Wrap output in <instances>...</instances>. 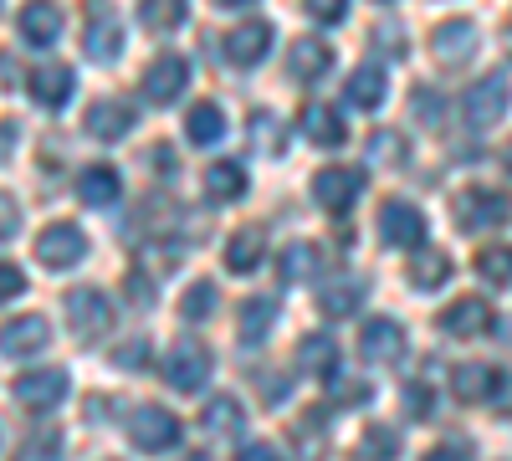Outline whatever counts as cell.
<instances>
[{"label": "cell", "instance_id": "cell-1", "mask_svg": "<svg viewBox=\"0 0 512 461\" xmlns=\"http://www.w3.org/2000/svg\"><path fill=\"white\" fill-rule=\"evenodd\" d=\"M451 216H456L461 231H492V226H502V221L512 216V205H507L502 190L466 185V190H456V200H451Z\"/></svg>", "mask_w": 512, "mask_h": 461}, {"label": "cell", "instance_id": "cell-2", "mask_svg": "<svg viewBox=\"0 0 512 461\" xmlns=\"http://www.w3.org/2000/svg\"><path fill=\"white\" fill-rule=\"evenodd\" d=\"M67 318H72V333L82 344H98L103 333L113 328V303L103 298L98 287H67Z\"/></svg>", "mask_w": 512, "mask_h": 461}, {"label": "cell", "instance_id": "cell-3", "mask_svg": "<svg viewBox=\"0 0 512 461\" xmlns=\"http://www.w3.org/2000/svg\"><path fill=\"white\" fill-rule=\"evenodd\" d=\"M128 436H134L139 451L164 456V451H175V446H180V421H175V415H169L164 405H144V410L128 415Z\"/></svg>", "mask_w": 512, "mask_h": 461}, {"label": "cell", "instance_id": "cell-4", "mask_svg": "<svg viewBox=\"0 0 512 461\" xmlns=\"http://www.w3.org/2000/svg\"><path fill=\"white\" fill-rule=\"evenodd\" d=\"M210 369H216V359H210V349H200V344H190V339H180L175 349L164 354V380L175 385V390H205V380H210Z\"/></svg>", "mask_w": 512, "mask_h": 461}, {"label": "cell", "instance_id": "cell-5", "mask_svg": "<svg viewBox=\"0 0 512 461\" xmlns=\"http://www.w3.org/2000/svg\"><path fill=\"white\" fill-rule=\"evenodd\" d=\"M359 190H364V170H359V164H328V170L313 180L318 205H323V211H333V216H344L349 205L359 200Z\"/></svg>", "mask_w": 512, "mask_h": 461}, {"label": "cell", "instance_id": "cell-6", "mask_svg": "<svg viewBox=\"0 0 512 461\" xmlns=\"http://www.w3.org/2000/svg\"><path fill=\"white\" fill-rule=\"evenodd\" d=\"M461 108H466V123H472V129H492V123L507 113V77H502V72L477 77L472 88H466Z\"/></svg>", "mask_w": 512, "mask_h": 461}, {"label": "cell", "instance_id": "cell-7", "mask_svg": "<svg viewBox=\"0 0 512 461\" xmlns=\"http://www.w3.org/2000/svg\"><path fill=\"white\" fill-rule=\"evenodd\" d=\"M379 236L390 241V246L420 251V241H425V216L415 211V205H405V200H384V205H379Z\"/></svg>", "mask_w": 512, "mask_h": 461}, {"label": "cell", "instance_id": "cell-8", "mask_svg": "<svg viewBox=\"0 0 512 461\" xmlns=\"http://www.w3.org/2000/svg\"><path fill=\"white\" fill-rule=\"evenodd\" d=\"M405 354V328L395 318H369L359 328V359L364 364H395Z\"/></svg>", "mask_w": 512, "mask_h": 461}, {"label": "cell", "instance_id": "cell-9", "mask_svg": "<svg viewBox=\"0 0 512 461\" xmlns=\"http://www.w3.org/2000/svg\"><path fill=\"white\" fill-rule=\"evenodd\" d=\"M47 344H52V328H47V318H36V313H21V318H11L6 328H0V354L6 359H31Z\"/></svg>", "mask_w": 512, "mask_h": 461}, {"label": "cell", "instance_id": "cell-10", "mask_svg": "<svg viewBox=\"0 0 512 461\" xmlns=\"http://www.w3.org/2000/svg\"><path fill=\"white\" fill-rule=\"evenodd\" d=\"M82 251H88V241H82V231L67 226V221H57L36 236V262L41 267H72V262H82Z\"/></svg>", "mask_w": 512, "mask_h": 461}, {"label": "cell", "instance_id": "cell-11", "mask_svg": "<svg viewBox=\"0 0 512 461\" xmlns=\"http://www.w3.org/2000/svg\"><path fill=\"white\" fill-rule=\"evenodd\" d=\"M16 400L26 410H52L67 400V369H31L16 380Z\"/></svg>", "mask_w": 512, "mask_h": 461}, {"label": "cell", "instance_id": "cell-12", "mask_svg": "<svg viewBox=\"0 0 512 461\" xmlns=\"http://www.w3.org/2000/svg\"><path fill=\"white\" fill-rule=\"evenodd\" d=\"M185 82H190L185 57H154L149 72H144V98L149 103H175L185 93Z\"/></svg>", "mask_w": 512, "mask_h": 461}, {"label": "cell", "instance_id": "cell-13", "mask_svg": "<svg viewBox=\"0 0 512 461\" xmlns=\"http://www.w3.org/2000/svg\"><path fill=\"white\" fill-rule=\"evenodd\" d=\"M57 36H62V6L57 0H26L21 6V41H31V47H52Z\"/></svg>", "mask_w": 512, "mask_h": 461}, {"label": "cell", "instance_id": "cell-14", "mask_svg": "<svg viewBox=\"0 0 512 461\" xmlns=\"http://www.w3.org/2000/svg\"><path fill=\"white\" fill-rule=\"evenodd\" d=\"M267 47H272V21H246V26H236V31L226 36L231 67H256V62L267 57Z\"/></svg>", "mask_w": 512, "mask_h": 461}, {"label": "cell", "instance_id": "cell-15", "mask_svg": "<svg viewBox=\"0 0 512 461\" xmlns=\"http://www.w3.org/2000/svg\"><path fill=\"white\" fill-rule=\"evenodd\" d=\"M477 41H482L477 21H446V26H436L431 47H436V57H441V62H451V67H456V62H472Z\"/></svg>", "mask_w": 512, "mask_h": 461}, {"label": "cell", "instance_id": "cell-16", "mask_svg": "<svg viewBox=\"0 0 512 461\" xmlns=\"http://www.w3.org/2000/svg\"><path fill=\"white\" fill-rule=\"evenodd\" d=\"M441 328L451 333V339H482V333L492 328V308L482 298H461L441 313Z\"/></svg>", "mask_w": 512, "mask_h": 461}, {"label": "cell", "instance_id": "cell-17", "mask_svg": "<svg viewBox=\"0 0 512 461\" xmlns=\"http://www.w3.org/2000/svg\"><path fill=\"white\" fill-rule=\"evenodd\" d=\"M328 67H333V52H328V41H318V36H303V41H292V47H287V72L297 82H313Z\"/></svg>", "mask_w": 512, "mask_h": 461}, {"label": "cell", "instance_id": "cell-18", "mask_svg": "<svg viewBox=\"0 0 512 461\" xmlns=\"http://www.w3.org/2000/svg\"><path fill=\"white\" fill-rule=\"evenodd\" d=\"M359 303H364V282H359V277H344V272L328 277L323 292H318V308H323L328 318H354Z\"/></svg>", "mask_w": 512, "mask_h": 461}, {"label": "cell", "instance_id": "cell-19", "mask_svg": "<svg viewBox=\"0 0 512 461\" xmlns=\"http://www.w3.org/2000/svg\"><path fill=\"white\" fill-rule=\"evenodd\" d=\"M31 98H36L41 108H62V103L72 98V67L41 62V67L31 72Z\"/></svg>", "mask_w": 512, "mask_h": 461}, {"label": "cell", "instance_id": "cell-20", "mask_svg": "<svg viewBox=\"0 0 512 461\" xmlns=\"http://www.w3.org/2000/svg\"><path fill=\"white\" fill-rule=\"evenodd\" d=\"M451 390H456L461 400H492V395L502 390V374H497L492 364H456V369H451Z\"/></svg>", "mask_w": 512, "mask_h": 461}, {"label": "cell", "instance_id": "cell-21", "mask_svg": "<svg viewBox=\"0 0 512 461\" xmlns=\"http://www.w3.org/2000/svg\"><path fill=\"white\" fill-rule=\"evenodd\" d=\"M200 426H205V436H236L246 426V405L236 395H210L200 410Z\"/></svg>", "mask_w": 512, "mask_h": 461}, {"label": "cell", "instance_id": "cell-22", "mask_svg": "<svg viewBox=\"0 0 512 461\" xmlns=\"http://www.w3.org/2000/svg\"><path fill=\"white\" fill-rule=\"evenodd\" d=\"M267 257V231L262 226H241L231 241H226V267L231 272H256V262H262Z\"/></svg>", "mask_w": 512, "mask_h": 461}, {"label": "cell", "instance_id": "cell-23", "mask_svg": "<svg viewBox=\"0 0 512 461\" xmlns=\"http://www.w3.org/2000/svg\"><path fill=\"white\" fill-rule=\"evenodd\" d=\"M128 129H134V108H128V103L103 98V103L88 108V134L93 139H123Z\"/></svg>", "mask_w": 512, "mask_h": 461}, {"label": "cell", "instance_id": "cell-24", "mask_svg": "<svg viewBox=\"0 0 512 461\" xmlns=\"http://www.w3.org/2000/svg\"><path fill=\"white\" fill-rule=\"evenodd\" d=\"M297 364H303L308 374H313V380H333V374H338V344L333 339H323V333H308V339L303 344H297Z\"/></svg>", "mask_w": 512, "mask_h": 461}, {"label": "cell", "instance_id": "cell-25", "mask_svg": "<svg viewBox=\"0 0 512 461\" xmlns=\"http://www.w3.org/2000/svg\"><path fill=\"white\" fill-rule=\"evenodd\" d=\"M410 287H420V292H431V287H441L446 277H451V257L446 251H436V246H420L415 257H410Z\"/></svg>", "mask_w": 512, "mask_h": 461}, {"label": "cell", "instance_id": "cell-26", "mask_svg": "<svg viewBox=\"0 0 512 461\" xmlns=\"http://www.w3.org/2000/svg\"><path fill=\"white\" fill-rule=\"evenodd\" d=\"M303 134H308L313 144L333 149V144H344V118H338L328 103H308V108H303Z\"/></svg>", "mask_w": 512, "mask_h": 461}, {"label": "cell", "instance_id": "cell-27", "mask_svg": "<svg viewBox=\"0 0 512 461\" xmlns=\"http://www.w3.org/2000/svg\"><path fill=\"white\" fill-rule=\"evenodd\" d=\"M82 52H88L93 62H113L123 52V26L108 21V16H98L88 31H82Z\"/></svg>", "mask_w": 512, "mask_h": 461}, {"label": "cell", "instance_id": "cell-28", "mask_svg": "<svg viewBox=\"0 0 512 461\" xmlns=\"http://www.w3.org/2000/svg\"><path fill=\"white\" fill-rule=\"evenodd\" d=\"M344 98H349V108H379L384 103V67H359L354 77H349V88H344Z\"/></svg>", "mask_w": 512, "mask_h": 461}, {"label": "cell", "instance_id": "cell-29", "mask_svg": "<svg viewBox=\"0 0 512 461\" xmlns=\"http://www.w3.org/2000/svg\"><path fill=\"white\" fill-rule=\"evenodd\" d=\"M113 195H118V170H113V164H93V170H82V180H77V200L82 205H113Z\"/></svg>", "mask_w": 512, "mask_h": 461}, {"label": "cell", "instance_id": "cell-30", "mask_svg": "<svg viewBox=\"0 0 512 461\" xmlns=\"http://www.w3.org/2000/svg\"><path fill=\"white\" fill-rule=\"evenodd\" d=\"M272 328H277V303H272V298L241 303V344H262Z\"/></svg>", "mask_w": 512, "mask_h": 461}, {"label": "cell", "instance_id": "cell-31", "mask_svg": "<svg viewBox=\"0 0 512 461\" xmlns=\"http://www.w3.org/2000/svg\"><path fill=\"white\" fill-rule=\"evenodd\" d=\"M246 134H251V144L262 149V154H282L287 149V123L272 113V108H262V113H251V123H246Z\"/></svg>", "mask_w": 512, "mask_h": 461}, {"label": "cell", "instance_id": "cell-32", "mask_svg": "<svg viewBox=\"0 0 512 461\" xmlns=\"http://www.w3.org/2000/svg\"><path fill=\"white\" fill-rule=\"evenodd\" d=\"M246 190V170H241V164H231V159H221V164H210V170H205V195L210 200H236Z\"/></svg>", "mask_w": 512, "mask_h": 461}, {"label": "cell", "instance_id": "cell-33", "mask_svg": "<svg viewBox=\"0 0 512 461\" xmlns=\"http://www.w3.org/2000/svg\"><path fill=\"white\" fill-rule=\"evenodd\" d=\"M185 134H190V144H216L226 134V113L216 103H195L185 118Z\"/></svg>", "mask_w": 512, "mask_h": 461}, {"label": "cell", "instance_id": "cell-34", "mask_svg": "<svg viewBox=\"0 0 512 461\" xmlns=\"http://www.w3.org/2000/svg\"><path fill=\"white\" fill-rule=\"evenodd\" d=\"M313 267H318V246H308V241H292L282 257H277V277L282 282H308Z\"/></svg>", "mask_w": 512, "mask_h": 461}, {"label": "cell", "instance_id": "cell-35", "mask_svg": "<svg viewBox=\"0 0 512 461\" xmlns=\"http://www.w3.org/2000/svg\"><path fill=\"white\" fill-rule=\"evenodd\" d=\"M477 277L492 282V287H507L512 282V246H482L477 251Z\"/></svg>", "mask_w": 512, "mask_h": 461}, {"label": "cell", "instance_id": "cell-36", "mask_svg": "<svg viewBox=\"0 0 512 461\" xmlns=\"http://www.w3.org/2000/svg\"><path fill=\"white\" fill-rule=\"evenodd\" d=\"M139 21L149 31H175L185 21V0H139Z\"/></svg>", "mask_w": 512, "mask_h": 461}, {"label": "cell", "instance_id": "cell-37", "mask_svg": "<svg viewBox=\"0 0 512 461\" xmlns=\"http://www.w3.org/2000/svg\"><path fill=\"white\" fill-rule=\"evenodd\" d=\"M359 456H364V461H395V456H400V436H395L390 426H369L364 441H359Z\"/></svg>", "mask_w": 512, "mask_h": 461}, {"label": "cell", "instance_id": "cell-38", "mask_svg": "<svg viewBox=\"0 0 512 461\" xmlns=\"http://www.w3.org/2000/svg\"><path fill=\"white\" fill-rule=\"evenodd\" d=\"M216 303H221V292L210 287V282H195V287L185 292V298H180V313H185L190 323H205L210 313H216Z\"/></svg>", "mask_w": 512, "mask_h": 461}, {"label": "cell", "instance_id": "cell-39", "mask_svg": "<svg viewBox=\"0 0 512 461\" xmlns=\"http://www.w3.org/2000/svg\"><path fill=\"white\" fill-rule=\"evenodd\" d=\"M369 159H374V164H400V134L379 129V134L369 139Z\"/></svg>", "mask_w": 512, "mask_h": 461}, {"label": "cell", "instance_id": "cell-40", "mask_svg": "<svg viewBox=\"0 0 512 461\" xmlns=\"http://www.w3.org/2000/svg\"><path fill=\"white\" fill-rule=\"evenodd\" d=\"M431 410H436L431 390H425V385H405V415H410V421H425Z\"/></svg>", "mask_w": 512, "mask_h": 461}, {"label": "cell", "instance_id": "cell-41", "mask_svg": "<svg viewBox=\"0 0 512 461\" xmlns=\"http://www.w3.org/2000/svg\"><path fill=\"white\" fill-rule=\"evenodd\" d=\"M26 292V277H21V267H11V262H0V303H11V298H21Z\"/></svg>", "mask_w": 512, "mask_h": 461}, {"label": "cell", "instance_id": "cell-42", "mask_svg": "<svg viewBox=\"0 0 512 461\" xmlns=\"http://www.w3.org/2000/svg\"><path fill=\"white\" fill-rule=\"evenodd\" d=\"M21 231V205L11 195H0V241H11Z\"/></svg>", "mask_w": 512, "mask_h": 461}, {"label": "cell", "instance_id": "cell-43", "mask_svg": "<svg viewBox=\"0 0 512 461\" xmlns=\"http://www.w3.org/2000/svg\"><path fill=\"white\" fill-rule=\"evenodd\" d=\"M344 11H349V0H308V16H313V21H323V26H333Z\"/></svg>", "mask_w": 512, "mask_h": 461}, {"label": "cell", "instance_id": "cell-44", "mask_svg": "<svg viewBox=\"0 0 512 461\" xmlns=\"http://www.w3.org/2000/svg\"><path fill=\"white\" fill-rule=\"evenodd\" d=\"M144 354H149V344H144V339H128V344L113 354V364H118V369H144Z\"/></svg>", "mask_w": 512, "mask_h": 461}, {"label": "cell", "instance_id": "cell-45", "mask_svg": "<svg viewBox=\"0 0 512 461\" xmlns=\"http://www.w3.org/2000/svg\"><path fill=\"white\" fill-rule=\"evenodd\" d=\"M441 98L431 93V88H415V113H420V123H441Z\"/></svg>", "mask_w": 512, "mask_h": 461}, {"label": "cell", "instance_id": "cell-46", "mask_svg": "<svg viewBox=\"0 0 512 461\" xmlns=\"http://www.w3.org/2000/svg\"><path fill=\"white\" fill-rule=\"evenodd\" d=\"M236 461H282V456H277L267 441H251V446H241V451H236Z\"/></svg>", "mask_w": 512, "mask_h": 461}, {"label": "cell", "instance_id": "cell-47", "mask_svg": "<svg viewBox=\"0 0 512 461\" xmlns=\"http://www.w3.org/2000/svg\"><path fill=\"white\" fill-rule=\"evenodd\" d=\"M374 41H379L384 52H400V31H395V21H384V26L374 31Z\"/></svg>", "mask_w": 512, "mask_h": 461}, {"label": "cell", "instance_id": "cell-48", "mask_svg": "<svg viewBox=\"0 0 512 461\" xmlns=\"http://www.w3.org/2000/svg\"><path fill=\"white\" fill-rule=\"evenodd\" d=\"M374 390H364V385H344V390H338V405H364Z\"/></svg>", "mask_w": 512, "mask_h": 461}, {"label": "cell", "instance_id": "cell-49", "mask_svg": "<svg viewBox=\"0 0 512 461\" xmlns=\"http://www.w3.org/2000/svg\"><path fill=\"white\" fill-rule=\"evenodd\" d=\"M154 170H175V154H169V144H154Z\"/></svg>", "mask_w": 512, "mask_h": 461}, {"label": "cell", "instance_id": "cell-50", "mask_svg": "<svg viewBox=\"0 0 512 461\" xmlns=\"http://www.w3.org/2000/svg\"><path fill=\"white\" fill-rule=\"evenodd\" d=\"M11 144H16V123H0V159H11Z\"/></svg>", "mask_w": 512, "mask_h": 461}, {"label": "cell", "instance_id": "cell-51", "mask_svg": "<svg viewBox=\"0 0 512 461\" xmlns=\"http://www.w3.org/2000/svg\"><path fill=\"white\" fill-rule=\"evenodd\" d=\"M425 461H466V446H441V451H431V456H425Z\"/></svg>", "mask_w": 512, "mask_h": 461}, {"label": "cell", "instance_id": "cell-52", "mask_svg": "<svg viewBox=\"0 0 512 461\" xmlns=\"http://www.w3.org/2000/svg\"><path fill=\"white\" fill-rule=\"evenodd\" d=\"M216 6H251V0H216Z\"/></svg>", "mask_w": 512, "mask_h": 461}, {"label": "cell", "instance_id": "cell-53", "mask_svg": "<svg viewBox=\"0 0 512 461\" xmlns=\"http://www.w3.org/2000/svg\"><path fill=\"white\" fill-rule=\"evenodd\" d=\"M502 164H507V170H512V144H507V149H502Z\"/></svg>", "mask_w": 512, "mask_h": 461}, {"label": "cell", "instance_id": "cell-54", "mask_svg": "<svg viewBox=\"0 0 512 461\" xmlns=\"http://www.w3.org/2000/svg\"><path fill=\"white\" fill-rule=\"evenodd\" d=\"M190 461H205V456H190Z\"/></svg>", "mask_w": 512, "mask_h": 461}]
</instances>
